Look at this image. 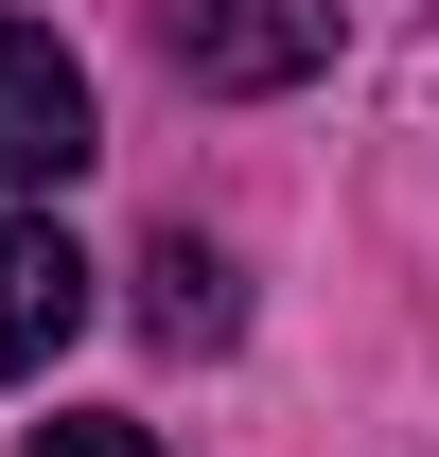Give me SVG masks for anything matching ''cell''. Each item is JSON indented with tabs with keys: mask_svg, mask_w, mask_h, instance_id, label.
<instances>
[{
	"mask_svg": "<svg viewBox=\"0 0 439 457\" xmlns=\"http://www.w3.org/2000/svg\"><path fill=\"white\" fill-rule=\"evenodd\" d=\"M159 54H176V88L264 106V88H317L334 71V0H159Z\"/></svg>",
	"mask_w": 439,
	"mask_h": 457,
	"instance_id": "7a4b0ae2",
	"label": "cell"
},
{
	"mask_svg": "<svg viewBox=\"0 0 439 457\" xmlns=\"http://www.w3.org/2000/svg\"><path fill=\"white\" fill-rule=\"evenodd\" d=\"M70 335H88V246L54 212H0V387H36Z\"/></svg>",
	"mask_w": 439,
	"mask_h": 457,
	"instance_id": "3957f363",
	"label": "cell"
},
{
	"mask_svg": "<svg viewBox=\"0 0 439 457\" xmlns=\"http://www.w3.org/2000/svg\"><path fill=\"white\" fill-rule=\"evenodd\" d=\"M18 457H159V440H141V422H106V404H88V422H36V440H18Z\"/></svg>",
	"mask_w": 439,
	"mask_h": 457,
	"instance_id": "5b68a950",
	"label": "cell"
},
{
	"mask_svg": "<svg viewBox=\"0 0 439 457\" xmlns=\"http://www.w3.org/2000/svg\"><path fill=\"white\" fill-rule=\"evenodd\" d=\"M228 317H246V299H228V246L159 228V246H141V335L159 352H228Z\"/></svg>",
	"mask_w": 439,
	"mask_h": 457,
	"instance_id": "277c9868",
	"label": "cell"
},
{
	"mask_svg": "<svg viewBox=\"0 0 439 457\" xmlns=\"http://www.w3.org/2000/svg\"><path fill=\"white\" fill-rule=\"evenodd\" d=\"M106 159V106H88V54L54 18H0V194H70Z\"/></svg>",
	"mask_w": 439,
	"mask_h": 457,
	"instance_id": "6da1fadb",
	"label": "cell"
}]
</instances>
